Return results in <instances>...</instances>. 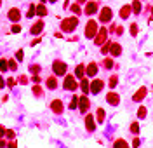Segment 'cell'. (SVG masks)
Segmentation results:
<instances>
[{
	"label": "cell",
	"instance_id": "bcb514c9",
	"mask_svg": "<svg viewBox=\"0 0 153 148\" xmlns=\"http://www.w3.org/2000/svg\"><path fill=\"white\" fill-rule=\"evenodd\" d=\"M152 16H153V7H152Z\"/></svg>",
	"mask_w": 153,
	"mask_h": 148
},
{
	"label": "cell",
	"instance_id": "f35d334b",
	"mask_svg": "<svg viewBox=\"0 0 153 148\" xmlns=\"http://www.w3.org/2000/svg\"><path fill=\"white\" fill-rule=\"evenodd\" d=\"M14 82H16L14 78H9V80H7V85H9V87H14Z\"/></svg>",
	"mask_w": 153,
	"mask_h": 148
},
{
	"label": "cell",
	"instance_id": "cb8c5ba5",
	"mask_svg": "<svg viewBox=\"0 0 153 148\" xmlns=\"http://www.w3.org/2000/svg\"><path fill=\"white\" fill-rule=\"evenodd\" d=\"M96 119H97V122L101 124L103 120H104V110L103 108H97V113H96Z\"/></svg>",
	"mask_w": 153,
	"mask_h": 148
},
{
	"label": "cell",
	"instance_id": "3957f363",
	"mask_svg": "<svg viewBox=\"0 0 153 148\" xmlns=\"http://www.w3.org/2000/svg\"><path fill=\"white\" fill-rule=\"evenodd\" d=\"M96 35H97V23H96L94 19H91V21L87 23V26H85V37L94 38Z\"/></svg>",
	"mask_w": 153,
	"mask_h": 148
},
{
	"label": "cell",
	"instance_id": "7402d4cb",
	"mask_svg": "<svg viewBox=\"0 0 153 148\" xmlns=\"http://www.w3.org/2000/svg\"><path fill=\"white\" fill-rule=\"evenodd\" d=\"M47 14V9H45V5L44 4H40V5H37V16H40V18H44Z\"/></svg>",
	"mask_w": 153,
	"mask_h": 148
},
{
	"label": "cell",
	"instance_id": "1f68e13d",
	"mask_svg": "<svg viewBox=\"0 0 153 148\" xmlns=\"http://www.w3.org/2000/svg\"><path fill=\"white\" fill-rule=\"evenodd\" d=\"M113 145L115 147H127V141H124V139H117Z\"/></svg>",
	"mask_w": 153,
	"mask_h": 148
},
{
	"label": "cell",
	"instance_id": "4fadbf2b",
	"mask_svg": "<svg viewBox=\"0 0 153 148\" xmlns=\"http://www.w3.org/2000/svg\"><path fill=\"white\" fill-rule=\"evenodd\" d=\"M42 30H44V21H42V19H38L37 23L31 26L30 33H31V35H38V33H42Z\"/></svg>",
	"mask_w": 153,
	"mask_h": 148
},
{
	"label": "cell",
	"instance_id": "d6a6232c",
	"mask_svg": "<svg viewBox=\"0 0 153 148\" xmlns=\"http://www.w3.org/2000/svg\"><path fill=\"white\" fill-rule=\"evenodd\" d=\"M104 66H106L108 70H112V68H113V59H106V61H104Z\"/></svg>",
	"mask_w": 153,
	"mask_h": 148
},
{
	"label": "cell",
	"instance_id": "ffe728a7",
	"mask_svg": "<svg viewBox=\"0 0 153 148\" xmlns=\"http://www.w3.org/2000/svg\"><path fill=\"white\" fill-rule=\"evenodd\" d=\"M85 66L84 65H76V68H75V75L78 77V78H84L85 77V70H84Z\"/></svg>",
	"mask_w": 153,
	"mask_h": 148
},
{
	"label": "cell",
	"instance_id": "d6986e66",
	"mask_svg": "<svg viewBox=\"0 0 153 148\" xmlns=\"http://www.w3.org/2000/svg\"><path fill=\"white\" fill-rule=\"evenodd\" d=\"M80 89H82L85 94L91 93V84H89V80H87L85 77H84V78H82V82H80Z\"/></svg>",
	"mask_w": 153,
	"mask_h": 148
},
{
	"label": "cell",
	"instance_id": "4316f807",
	"mask_svg": "<svg viewBox=\"0 0 153 148\" xmlns=\"http://www.w3.org/2000/svg\"><path fill=\"white\" fill-rule=\"evenodd\" d=\"M137 117H139V119H144V117H146V108H144V106H139V108H137Z\"/></svg>",
	"mask_w": 153,
	"mask_h": 148
},
{
	"label": "cell",
	"instance_id": "f546056e",
	"mask_svg": "<svg viewBox=\"0 0 153 148\" xmlns=\"http://www.w3.org/2000/svg\"><path fill=\"white\" fill-rule=\"evenodd\" d=\"M131 132H134V134L139 132V124H137V122H132V124H131Z\"/></svg>",
	"mask_w": 153,
	"mask_h": 148
},
{
	"label": "cell",
	"instance_id": "52a82bcc",
	"mask_svg": "<svg viewBox=\"0 0 153 148\" xmlns=\"http://www.w3.org/2000/svg\"><path fill=\"white\" fill-rule=\"evenodd\" d=\"M112 18H113L112 9L110 7H103L101 9V14H99V21L101 23H108V21H112Z\"/></svg>",
	"mask_w": 153,
	"mask_h": 148
},
{
	"label": "cell",
	"instance_id": "2e32d148",
	"mask_svg": "<svg viewBox=\"0 0 153 148\" xmlns=\"http://www.w3.org/2000/svg\"><path fill=\"white\" fill-rule=\"evenodd\" d=\"M85 127H87V131H94V127H96V124H94V117L91 115V113H87L85 115Z\"/></svg>",
	"mask_w": 153,
	"mask_h": 148
},
{
	"label": "cell",
	"instance_id": "9c48e42d",
	"mask_svg": "<svg viewBox=\"0 0 153 148\" xmlns=\"http://www.w3.org/2000/svg\"><path fill=\"white\" fill-rule=\"evenodd\" d=\"M7 18L11 19L12 23H18L19 18H21V11H19L18 7H12V9H9V14H7Z\"/></svg>",
	"mask_w": 153,
	"mask_h": 148
},
{
	"label": "cell",
	"instance_id": "7bdbcfd3",
	"mask_svg": "<svg viewBox=\"0 0 153 148\" xmlns=\"http://www.w3.org/2000/svg\"><path fill=\"white\" fill-rule=\"evenodd\" d=\"M132 147H139V139H134V141H132Z\"/></svg>",
	"mask_w": 153,
	"mask_h": 148
},
{
	"label": "cell",
	"instance_id": "603a6c76",
	"mask_svg": "<svg viewBox=\"0 0 153 148\" xmlns=\"http://www.w3.org/2000/svg\"><path fill=\"white\" fill-rule=\"evenodd\" d=\"M47 87H49V89H56L57 87L56 77H49V78H47Z\"/></svg>",
	"mask_w": 153,
	"mask_h": 148
},
{
	"label": "cell",
	"instance_id": "f6af8a7d",
	"mask_svg": "<svg viewBox=\"0 0 153 148\" xmlns=\"http://www.w3.org/2000/svg\"><path fill=\"white\" fill-rule=\"evenodd\" d=\"M49 2H51V4H54V2H57V0H49Z\"/></svg>",
	"mask_w": 153,
	"mask_h": 148
},
{
	"label": "cell",
	"instance_id": "8fae6325",
	"mask_svg": "<svg viewBox=\"0 0 153 148\" xmlns=\"http://www.w3.org/2000/svg\"><path fill=\"white\" fill-rule=\"evenodd\" d=\"M106 101H108L112 106H117V105L120 103V96H118L117 93H108L106 94Z\"/></svg>",
	"mask_w": 153,
	"mask_h": 148
},
{
	"label": "cell",
	"instance_id": "6da1fadb",
	"mask_svg": "<svg viewBox=\"0 0 153 148\" xmlns=\"http://www.w3.org/2000/svg\"><path fill=\"white\" fill-rule=\"evenodd\" d=\"M78 24V18H66L61 21V30L63 32H73Z\"/></svg>",
	"mask_w": 153,
	"mask_h": 148
},
{
	"label": "cell",
	"instance_id": "74e56055",
	"mask_svg": "<svg viewBox=\"0 0 153 148\" xmlns=\"http://www.w3.org/2000/svg\"><path fill=\"white\" fill-rule=\"evenodd\" d=\"M110 45H112V42H108L106 45H103V54H106V52L110 51Z\"/></svg>",
	"mask_w": 153,
	"mask_h": 148
},
{
	"label": "cell",
	"instance_id": "60d3db41",
	"mask_svg": "<svg viewBox=\"0 0 153 148\" xmlns=\"http://www.w3.org/2000/svg\"><path fill=\"white\" fill-rule=\"evenodd\" d=\"M5 136H7V138H14V132H12V131H5Z\"/></svg>",
	"mask_w": 153,
	"mask_h": 148
},
{
	"label": "cell",
	"instance_id": "8d00e7d4",
	"mask_svg": "<svg viewBox=\"0 0 153 148\" xmlns=\"http://www.w3.org/2000/svg\"><path fill=\"white\" fill-rule=\"evenodd\" d=\"M11 32H12V33H19V32H21V26H19V24H14Z\"/></svg>",
	"mask_w": 153,
	"mask_h": 148
},
{
	"label": "cell",
	"instance_id": "4dcf8cb0",
	"mask_svg": "<svg viewBox=\"0 0 153 148\" xmlns=\"http://www.w3.org/2000/svg\"><path fill=\"white\" fill-rule=\"evenodd\" d=\"M131 35H132V37H136V35H137V24H136V23H132V24H131Z\"/></svg>",
	"mask_w": 153,
	"mask_h": 148
},
{
	"label": "cell",
	"instance_id": "5b68a950",
	"mask_svg": "<svg viewBox=\"0 0 153 148\" xmlns=\"http://www.w3.org/2000/svg\"><path fill=\"white\" fill-rule=\"evenodd\" d=\"M106 35H108V30L106 28H99V32H97V35L94 37V44L96 45H101V44H104V42H108L106 40Z\"/></svg>",
	"mask_w": 153,
	"mask_h": 148
},
{
	"label": "cell",
	"instance_id": "83f0119b",
	"mask_svg": "<svg viewBox=\"0 0 153 148\" xmlns=\"http://www.w3.org/2000/svg\"><path fill=\"white\" fill-rule=\"evenodd\" d=\"M117 82H118V77H117V75H112V77H110V84H108V85L113 89L115 85H117Z\"/></svg>",
	"mask_w": 153,
	"mask_h": 148
},
{
	"label": "cell",
	"instance_id": "9a60e30c",
	"mask_svg": "<svg viewBox=\"0 0 153 148\" xmlns=\"http://www.w3.org/2000/svg\"><path fill=\"white\" fill-rule=\"evenodd\" d=\"M110 52H112L113 57L120 56V54H122V45H120V44H117V42H112V45H110Z\"/></svg>",
	"mask_w": 153,
	"mask_h": 148
},
{
	"label": "cell",
	"instance_id": "f1b7e54d",
	"mask_svg": "<svg viewBox=\"0 0 153 148\" xmlns=\"http://www.w3.org/2000/svg\"><path fill=\"white\" fill-rule=\"evenodd\" d=\"M0 68H2V72H7V70H9V61L2 59V61H0Z\"/></svg>",
	"mask_w": 153,
	"mask_h": 148
},
{
	"label": "cell",
	"instance_id": "484cf974",
	"mask_svg": "<svg viewBox=\"0 0 153 148\" xmlns=\"http://www.w3.org/2000/svg\"><path fill=\"white\" fill-rule=\"evenodd\" d=\"M78 98H80V96H73V98H71V101H70V110H75L76 106H78Z\"/></svg>",
	"mask_w": 153,
	"mask_h": 148
},
{
	"label": "cell",
	"instance_id": "b9f144b4",
	"mask_svg": "<svg viewBox=\"0 0 153 148\" xmlns=\"http://www.w3.org/2000/svg\"><path fill=\"white\" fill-rule=\"evenodd\" d=\"M38 70H40V68H38L37 65H35V66H31V70H30V72H31V73H37Z\"/></svg>",
	"mask_w": 153,
	"mask_h": 148
},
{
	"label": "cell",
	"instance_id": "44dd1931",
	"mask_svg": "<svg viewBox=\"0 0 153 148\" xmlns=\"http://www.w3.org/2000/svg\"><path fill=\"white\" fill-rule=\"evenodd\" d=\"M131 7H132V12H134V14H141V2H139V0H134Z\"/></svg>",
	"mask_w": 153,
	"mask_h": 148
},
{
	"label": "cell",
	"instance_id": "277c9868",
	"mask_svg": "<svg viewBox=\"0 0 153 148\" xmlns=\"http://www.w3.org/2000/svg\"><path fill=\"white\" fill-rule=\"evenodd\" d=\"M66 70H68L66 63H63V61H54V63H52V72H54V75H57V77L66 75Z\"/></svg>",
	"mask_w": 153,
	"mask_h": 148
},
{
	"label": "cell",
	"instance_id": "836d02e7",
	"mask_svg": "<svg viewBox=\"0 0 153 148\" xmlns=\"http://www.w3.org/2000/svg\"><path fill=\"white\" fill-rule=\"evenodd\" d=\"M16 68H18L16 61H14V59H9V70H16Z\"/></svg>",
	"mask_w": 153,
	"mask_h": 148
},
{
	"label": "cell",
	"instance_id": "e575fe53",
	"mask_svg": "<svg viewBox=\"0 0 153 148\" xmlns=\"http://www.w3.org/2000/svg\"><path fill=\"white\" fill-rule=\"evenodd\" d=\"M71 11H73L75 14H80V12H82V11H80V7H78V4H73V5H71Z\"/></svg>",
	"mask_w": 153,
	"mask_h": 148
},
{
	"label": "cell",
	"instance_id": "8992f818",
	"mask_svg": "<svg viewBox=\"0 0 153 148\" xmlns=\"http://www.w3.org/2000/svg\"><path fill=\"white\" fill-rule=\"evenodd\" d=\"M103 87H104V82L101 80V78H96L91 82V93L92 94H99L103 91Z\"/></svg>",
	"mask_w": 153,
	"mask_h": 148
},
{
	"label": "cell",
	"instance_id": "30bf717a",
	"mask_svg": "<svg viewBox=\"0 0 153 148\" xmlns=\"http://www.w3.org/2000/svg\"><path fill=\"white\" fill-rule=\"evenodd\" d=\"M96 11H97V2H94V0H91V2H87L85 4V9H84V12L85 14H96Z\"/></svg>",
	"mask_w": 153,
	"mask_h": 148
},
{
	"label": "cell",
	"instance_id": "ee69618b",
	"mask_svg": "<svg viewBox=\"0 0 153 148\" xmlns=\"http://www.w3.org/2000/svg\"><path fill=\"white\" fill-rule=\"evenodd\" d=\"M78 4H87V0H76Z\"/></svg>",
	"mask_w": 153,
	"mask_h": 148
},
{
	"label": "cell",
	"instance_id": "d4e9b609",
	"mask_svg": "<svg viewBox=\"0 0 153 148\" xmlns=\"http://www.w3.org/2000/svg\"><path fill=\"white\" fill-rule=\"evenodd\" d=\"M35 12H37V7H35V5H30V7H28V12H26V18H28V19L33 18Z\"/></svg>",
	"mask_w": 153,
	"mask_h": 148
},
{
	"label": "cell",
	"instance_id": "e0dca14e",
	"mask_svg": "<svg viewBox=\"0 0 153 148\" xmlns=\"http://www.w3.org/2000/svg\"><path fill=\"white\" fill-rule=\"evenodd\" d=\"M131 12H132V7L131 5H122L120 7V18L122 19H127L131 16Z\"/></svg>",
	"mask_w": 153,
	"mask_h": 148
},
{
	"label": "cell",
	"instance_id": "5bb4252c",
	"mask_svg": "<svg viewBox=\"0 0 153 148\" xmlns=\"http://www.w3.org/2000/svg\"><path fill=\"white\" fill-rule=\"evenodd\" d=\"M146 93H148V89H146V87H141V89H137V91L134 93L132 99H134V101H141V99L146 98Z\"/></svg>",
	"mask_w": 153,
	"mask_h": 148
},
{
	"label": "cell",
	"instance_id": "ba28073f",
	"mask_svg": "<svg viewBox=\"0 0 153 148\" xmlns=\"http://www.w3.org/2000/svg\"><path fill=\"white\" fill-rule=\"evenodd\" d=\"M89 106H91V101H89V98L87 96H80L78 98V108H80V111H85L89 110Z\"/></svg>",
	"mask_w": 153,
	"mask_h": 148
},
{
	"label": "cell",
	"instance_id": "d590c367",
	"mask_svg": "<svg viewBox=\"0 0 153 148\" xmlns=\"http://www.w3.org/2000/svg\"><path fill=\"white\" fill-rule=\"evenodd\" d=\"M16 59H18V61H23V49H19L18 52H16Z\"/></svg>",
	"mask_w": 153,
	"mask_h": 148
},
{
	"label": "cell",
	"instance_id": "7a4b0ae2",
	"mask_svg": "<svg viewBox=\"0 0 153 148\" xmlns=\"http://www.w3.org/2000/svg\"><path fill=\"white\" fill-rule=\"evenodd\" d=\"M76 87H78V84H76L75 77L73 75H66L64 77V82H63V89L64 91H75Z\"/></svg>",
	"mask_w": 153,
	"mask_h": 148
},
{
	"label": "cell",
	"instance_id": "7c38bea8",
	"mask_svg": "<svg viewBox=\"0 0 153 148\" xmlns=\"http://www.w3.org/2000/svg\"><path fill=\"white\" fill-rule=\"evenodd\" d=\"M51 110L54 111V113H57V115H61L63 113V101L61 99H54L51 103Z\"/></svg>",
	"mask_w": 153,
	"mask_h": 148
},
{
	"label": "cell",
	"instance_id": "ab89813d",
	"mask_svg": "<svg viewBox=\"0 0 153 148\" xmlns=\"http://www.w3.org/2000/svg\"><path fill=\"white\" fill-rule=\"evenodd\" d=\"M33 93L37 94V96H40V94H42V89H40V87H38V85H37V87L33 89Z\"/></svg>",
	"mask_w": 153,
	"mask_h": 148
},
{
	"label": "cell",
	"instance_id": "ac0fdd59",
	"mask_svg": "<svg viewBox=\"0 0 153 148\" xmlns=\"http://www.w3.org/2000/svg\"><path fill=\"white\" fill-rule=\"evenodd\" d=\"M85 73L89 75V77H94L97 73V65H96L94 61L92 63H89V66H87V70H85Z\"/></svg>",
	"mask_w": 153,
	"mask_h": 148
}]
</instances>
